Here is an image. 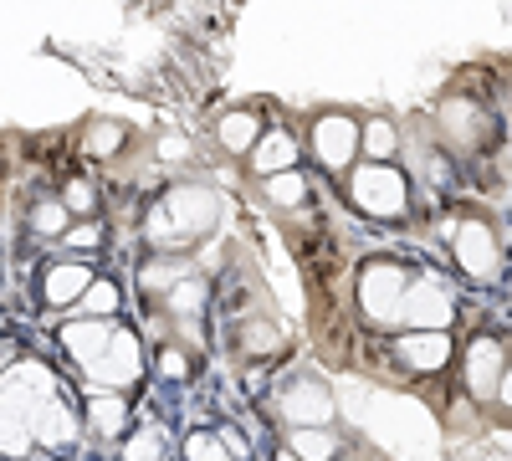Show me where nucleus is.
I'll list each match as a JSON object with an SVG mask.
<instances>
[{
  "label": "nucleus",
  "instance_id": "1",
  "mask_svg": "<svg viewBox=\"0 0 512 461\" xmlns=\"http://www.w3.org/2000/svg\"><path fill=\"white\" fill-rule=\"evenodd\" d=\"M410 175L400 164H354L349 170V200L354 211L374 221H405L410 216Z\"/></svg>",
  "mask_w": 512,
  "mask_h": 461
},
{
  "label": "nucleus",
  "instance_id": "2",
  "mask_svg": "<svg viewBox=\"0 0 512 461\" xmlns=\"http://www.w3.org/2000/svg\"><path fill=\"white\" fill-rule=\"evenodd\" d=\"M405 292H410V272L390 257H374L359 267V282H354V298H359V313L374 323V328H395L405 323Z\"/></svg>",
  "mask_w": 512,
  "mask_h": 461
},
{
  "label": "nucleus",
  "instance_id": "3",
  "mask_svg": "<svg viewBox=\"0 0 512 461\" xmlns=\"http://www.w3.org/2000/svg\"><path fill=\"white\" fill-rule=\"evenodd\" d=\"M359 134H364V123L344 108H328L313 118V129H308V154L318 170L328 175H349L354 170V159H359Z\"/></svg>",
  "mask_w": 512,
  "mask_h": 461
},
{
  "label": "nucleus",
  "instance_id": "4",
  "mask_svg": "<svg viewBox=\"0 0 512 461\" xmlns=\"http://www.w3.org/2000/svg\"><path fill=\"white\" fill-rule=\"evenodd\" d=\"M451 262L461 277L472 282H492L502 272V241H497V226L487 216H461L456 236H451Z\"/></svg>",
  "mask_w": 512,
  "mask_h": 461
},
{
  "label": "nucleus",
  "instance_id": "5",
  "mask_svg": "<svg viewBox=\"0 0 512 461\" xmlns=\"http://www.w3.org/2000/svg\"><path fill=\"white\" fill-rule=\"evenodd\" d=\"M159 211L169 216V231H175V246L180 241H200L221 226V195L210 185H180L159 200Z\"/></svg>",
  "mask_w": 512,
  "mask_h": 461
},
{
  "label": "nucleus",
  "instance_id": "6",
  "mask_svg": "<svg viewBox=\"0 0 512 461\" xmlns=\"http://www.w3.org/2000/svg\"><path fill=\"white\" fill-rule=\"evenodd\" d=\"M436 139L461 149V154H472V149H482L492 139V118H487V108L472 93H446L436 103Z\"/></svg>",
  "mask_w": 512,
  "mask_h": 461
},
{
  "label": "nucleus",
  "instance_id": "7",
  "mask_svg": "<svg viewBox=\"0 0 512 461\" xmlns=\"http://www.w3.org/2000/svg\"><path fill=\"white\" fill-rule=\"evenodd\" d=\"M456 292H451V282L446 277H436V272H420V277H410V292H405V323H410V333H446L451 323H456Z\"/></svg>",
  "mask_w": 512,
  "mask_h": 461
},
{
  "label": "nucleus",
  "instance_id": "8",
  "mask_svg": "<svg viewBox=\"0 0 512 461\" xmlns=\"http://www.w3.org/2000/svg\"><path fill=\"white\" fill-rule=\"evenodd\" d=\"M277 415H282L287 431H328L333 415H338V405H333L328 385H318V380H308V374H303V380H292V385L282 390Z\"/></svg>",
  "mask_w": 512,
  "mask_h": 461
},
{
  "label": "nucleus",
  "instance_id": "9",
  "mask_svg": "<svg viewBox=\"0 0 512 461\" xmlns=\"http://www.w3.org/2000/svg\"><path fill=\"white\" fill-rule=\"evenodd\" d=\"M507 364H512L507 359V344L492 339V333H482V339H472V344H466V354H461V390L472 395V400H497Z\"/></svg>",
  "mask_w": 512,
  "mask_h": 461
},
{
  "label": "nucleus",
  "instance_id": "10",
  "mask_svg": "<svg viewBox=\"0 0 512 461\" xmlns=\"http://www.w3.org/2000/svg\"><path fill=\"white\" fill-rule=\"evenodd\" d=\"M451 354H456L451 333H400V339L390 344V359L405 374H441L451 364Z\"/></svg>",
  "mask_w": 512,
  "mask_h": 461
},
{
  "label": "nucleus",
  "instance_id": "11",
  "mask_svg": "<svg viewBox=\"0 0 512 461\" xmlns=\"http://www.w3.org/2000/svg\"><path fill=\"white\" fill-rule=\"evenodd\" d=\"M88 374H93V390H113V395H123V390L144 374V364H139V339H134L128 328H118V333H113V349H108Z\"/></svg>",
  "mask_w": 512,
  "mask_h": 461
},
{
  "label": "nucleus",
  "instance_id": "12",
  "mask_svg": "<svg viewBox=\"0 0 512 461\" xmlns=\"http://www.w3.org/2000/svg\"><path fill=\"white\" fill-rule=\"evenodd\" d=\"M272 123L262 118V108H226L221 123H216V144L231 154V159H251V149L262 144V134Z\"/></svg>",
  "mask_w": 512,
  "mask_h": 461
},
{
  "label": "nucleus",
  "instance_id": "13",
  "mask_svg": "<svg viewBox=\"0 0 512 461\" xmlns=\"http://www.w3.org/2000/svg\"><path fill=\"white\" fill-rule=\"evenodd\" d=\"M297 159H303V139H297L292 129H282V123H272V129L262 134V144L251 149V170L272 180V175H292Z\"/></svg>",
  "mask_w": 512,
  "mask_h": 461
},
{
  "label": "nucleus",
  "instance_id": "14",
  "mask_svg": "<svg viewBox=\"0 0 512 461\" xmlns=\"http://www.w3.org/2000/svg\"><path fill=\"white\" fill-rule=\"evenodd\" d=\"M113 323H103V318H77V323H67L62 328V349L82 364V369H93L108 349H113Z\"/></svg>",
  "mask_w": 512,
  "mask_h": 461
},
{
  "label": "nucleus",
  "instance_id": "15",
  "mask_svg": "<svg viewBox=\"0 0 512 461\" xmlns=\"http://www.w3.org/2000/svg\"><path fill=\"white\" fill-rule=\"evenodd\" d=\"M77 431H82V421H77V410H72L62 395L41 405V410H36V421H31V441L52 446V451L72 446V441H77Z\"/></svg>",
  "mask_w": 512,
  "mask_h": 461
},
{
  "label": "nucleus",
  "instance_id": "16",
  "mask_svg": "<svg viewBox=\"0 0 512 461\" xmlns=\"http://www.w3.org/2000/svg\"><path fill=\"white\" fill-rule=\"evenodd\" d=\"M236 349H241L246 359H272V354L287 349V328H282L277 318H267V308H262L256 318H241V323H236Z\"/></svg>",
  "mask_w": 512,
  "mask_h": 461
},
{
  "label": "nucleus",
  "instance_id": "17",
  "mask_svg": "<svg viewBox=\"0 0 512 461\" xmlns=\"http://www.w3.org/2000/svg\"><path fill=\"white\" fill-rule=\"evenodd\" d=\"M185 277H195V262L180 257V251H154V262L139 267V287L149 292V298H159V303H164Z\"/></svg>",
  "mask_w": 512,
  "mask_h": 461
},
{
  "label": "nucleus",
  "instance_id": "18",
  "mask_svg": "<svg viewBox=\"0 0 512 461\" xmlns=\"http://www.w3.org/2000/svg\"><path fill=\"white\" fill-rule=\"evenodd\" d=\"M93 282H98V277L82 267V262H62V267L47 272V282H41V298H47L52 308H77L82 298H88Z\"/></svg>",
  "mask_w": 512,
  "mask_h": 461
},
{
  "label": "nucleus",
  "instance_id": "19",
  "mask_svg": "<svg viewBox=\"0 0 512 461\" xmlns=\"http://www.w3.org/2000/svg\"><path fill=\"white\" fill-rule=\"evenodd\" d=\"M400 149H405V134H400V123H395V118H384V113L364 118V134H359V154H364V164H395Z\"/></svg>",
  "mask_w": 512,
  "mask_h": 461
},
{
  "label": "nucleus",
  "instance_id": "20",
  "mask_svg": "<svg viewBox=\"0 0 512 461\" xmlns=\"http://www.w3.org/2000/svg\"><path fill=\"white\" fill-rule=\"evenodd\" d=\"M262 195H267L272 211H303L313 190H308V175H303V170H292V175H272V180H262Z\"/></svg>",
  "mask_w": 512,
  "mask_h": 461
},
{
  "label": "nucleus",
  "instance_id": "21",
  "mask_svg": "<svg viewBox=\"0 0 512 461\" xmlns=\"http://www.w3.org/2000/svg\"><path fill=\"white\" fill-rule=\"evenodd\" d=\"M88 426H93L98 436H118V431L128 426V400L113 395V390H93V400H88Z\"/></svg>",
  "mask_w": 512,
  "mask_h": 461
},
{
  "label": "nucleus",
  "instance_id": "22",
  "mask_svg": "<svg viewBox=\"0 0 512 461\" xmlns=\"http://www.w3.org/2000/svg\"><path fill=\"white\" fill-rule=\"evenodd\" d=\"M164 308H169V318H175V328H185V318H190V328H195L200 313H205V282H200V277H185V282L164 298Z\"/></svg>",
  "mask_w": 512,
  "mask_h": 461
},
{
  "label": "nucleus",
  "instance_id": "23",
  "mask_svg": "<svg viewBox=\"0 0 512 461\" xmlns=\"http://www.w3.org/2000/svg\"><path fill=\"white\" fill-rule=\"evenodd\" d=\"M287 451L297 461H333L338 456V436L333 431H287Z\"/></svg>",
  "mask_w": 512,
  "mask_h": 461
},
{
  "label": "nucleus",
  "instance_id": "24",
  "mask_svg": "<svg viewBox=\"0 0 512 461\" xmlns=\"http://www.w3.org/2000/svg\"><path fill=\"white\" fill-rule=\"evenodd\" d=\"M67 221H72V211H67L62 200H36L31 205V231L36 236H67L72 231Z\"/></svg>",
  "mask_w": 512,
  "mask_h": 461
},
{
  "label": "nucleus",
  "instance_id": "25",
  "mask_svg": "<svg viewBox=\"0 0 512 461\" xmlns=\"http://www.w3.org/2000/svg\"><path fill=\"white\" fill-rule=\"evenodd\" d=\"M118 303H123V292H118V287L103 277V282H93V287H88V298H82L77 308L88 313V318H103V323H108V318L118 313Z\"/></svg>",
  "mask_w": 512,
  "mask_h": 461
},
{
  "label": "nucleus",
  "instance_id": "26",
  "mask_svg": "<svg viewBox=\"0 0 512 461\" xmlns=\"http://www.w3.org/2000/svg\"><path fill=\"white\" fill-rule=\"evenodd\" d=\"M123 461H164V431L159 426H144L123 441Z\"/></svg>",
  "mask_w": 512,
  "mask_h": 461
},
{
  "label": "nucleus",
  "instance_id": "27",
  "mask_svg": "<svg viewBox=\"0 0 512 461\" xmlns=\"http://www.w3.org/2000/svg\"><path fill=\"white\" fill-rule=\"evenodd\" d=\"M123 139H128V129H123V123H113V118H98L93 123V129H88V154H118L123 149Z\"/></svg>",
  "mask_w": 512,
  "mask_h": 461
},
{
  "label": "nucleus",
  "instance_id": "28",
  "mask_svg": "<svg viewBox=\"0 0 512 461\" xmlns=\"http://www.w3.org/2000/svg\"><path fill=\"white\" fill-rule=\"evenodd\" d=\"M26 451H31V426L0 421V456H26Z\"/></svg>",
  "mask_w": 512,
  "mask_h": 461
},
{
  "label": "nucleus",
  "instance_id": "29",
  "mask_svg": "<svg viewBox=\"0 0 512 461\" xmlns=\"http://www.w3.org/2000/svg\"><path fill=\"white\" fill-rule=\"evenodd\" d=\"M62 205H67V211H82V216H88L93 205H98V190H93L88 180H67V185H62Z\"/></svg>",
  "mask_w": 512,
  "mask_h": 461
},
{
  "label": "nucleus",
  "instance_id": "30",
  "mask_svg": "<svg viewBox=\"0 0 512 461\" xmlns=\"http://www.w3.org/2000/svg\"><path fill=\"white\" fill-rule=\"evenodd\" d=\"M185 461H231V456H226V446L216 436H190L185 441Z\"/></svg>",
  "mask_w": 512,
  "mask_h": 461
},
{
  "label": "nucleus",
  "instance_id": "31",
  "mask_svg": "<svg viewBox=\"0 0 512 461\" xmlns=\"http://www.w3.org/2000/svg\"><path fill=\"white\" fill-rule=\"evenodd\" d=\"M154 154H159L164 164H180V159H190V139H185V134H164V139L154 144Z\"/></svg>",
  "mask_w": 512,
  "mask_h": 461
},
{
  "label": "nucleus",
  "instance_id": "32",
  "mask_svg": "<svg viewBox=\"0 0 512 461\" xmlns=\"http://www.w3.org/2000/svg\"><path fill=\"white\" fill-rule=\"evenodd\" d=\"M159 374H164V380H185V374H190V359H185L180 349H164V354H159Z\"/></svg>",
  "mask_w": 512,
  "mask_h": 461
},
{
  "label": "nucleus",
  "instance_id": "33",
  "mask_svg": "<svg viewBox=\"0 0 512 461\" xmlns=\"http://www.w3.org/2000/svg\"><path fill=\"white\" fill-rule=\"evenodd\" d=\"M216 441L226 446V456H231V461H246V456H251V446H246V436H241L236 426H221V436H216Z\"/></svg>",
  "mask_w": 512,
  "mask_h": 461
},
{
  "label": "nucleus",
  "instance_id": "34",
  "mask_svg": "<svg viewBox=\"0 0 512 461\" xmlns=\"http://www.w3.org/2000/svg\"><path fill=\"white\" fill-rule=\"evenodd\" d=\"M62 246H98V231H93V226H72V231L62 236Z\"/></svg>",
  "mask_w": 512,
  "mask_h": 461
},
{
  "label": "nucleus",
  "instance_id": "35",
  "mask_svg": "<svg viewBox=\"0 0 512 461\" xmlns=\"http://www.w3.org/2000/svg\"><path fill=\"white\" fill-rule=\"evenodd\" d=\"M497 405L512 415V364H507V374H502V390H497Z\"/></svg>",
  "mask_w": 512,
  "mask_h": 461
},
{
  "label": "nucleus",
  "instance_id": "36",
  "mask_svg": "<svg viewBox=\"0 0 512 461\" xmlns=\"http://www.w3.org/2000/svg\"><path fill=\"white\" fill-rule=\"evenodd\" d=\"M277 461H297V456H292V451H277Z\"/></svg>",
  "mask_w": 512,
  "mask_h": 461
}]
</instances>
